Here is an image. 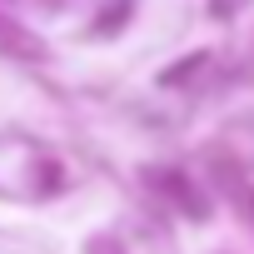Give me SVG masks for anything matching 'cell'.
<instances>
[{"mask_svg": "<svg viewBox=\"0 0 254 254\" xmlns=\"http://www.w3.org/2000/svg\"><path fill=\"white\" fill-rule=\"evenodd\" d=\"M0 55H10V60H45V40L35 30H25L15 15L0 10Z\"/></svg>", "mask_w": 254, "mask_h": 254, "instance_id": "1", "label": "cell"}, {"mask_svg": "<svg viewBox=\"0 0 254 254\" xmlns=\"http://www.w3.org/2000/svg\"><path fill=\"white\" fill-rule=\"evenodd\" d=\"M150 185H155V190H165V194H170V199H175L185 214H194V219H204V214H209L204 194H199V190H194V185H190L180 170H150Z\"/></svg>", "mask_w": 254, "mask_h": 254, "instance_id": "2", "label": "cell"}, {"mask_svg": "<svg viewBox=\"0 0 254 254\" xmlns=\"http://www.w3.org/2000/svg\"><path fill=\"white\" fill-rule=\"evenodd\" d=\"M204 65H209V55H204V50H194V55H185L180 65H170V70L160 75V85H185V80L204 75Z\"/></svg>", "mask_w": 254, "mask_h": 254, "instance_id": "3", "label": "cell"}, {"mask_svg": "<svg viewBox=\"0 0 254 254\" xmlns=\"http://www.w3.org/2000/svg\"><path fill=\"white\" fill-rule=\"evenodd\" d=\"M125 10H130V0H120V5H110V10L100 15V25H95V35H110V30H120V25H125Z\"/></svg>", "mask_w": 254, "mask_h": 254, "instance_id": "4", "label": "cell"}, {"mask_svg": "<svg viewBox=\"0 0 254 254\" xmlns=\"http://www.w3.org/2000/svg\"><path fill=\"white\" fill-rule=\"evenodd\" d=\"M244 5H249V0H209V15H214V20H229V15H239Z\"/></svg>", "mask_w": 254, "mask_h": 254, "instance_id": "5", "label": "cell"}, {"mask_svg": "<svg viewBox=\"0 0 254 254\" xmlns=\"http://www.w3.org/2000/svg\"><path fill=\"white\" fill-rule=\"evenodd\" d=\"M90 254H120V249H110L105 239H95V244H90Z\"/></svg>", "mask_w": 254, "mask_h": 254, "instance_id": "6", "label": "cell"}]
</instances>
